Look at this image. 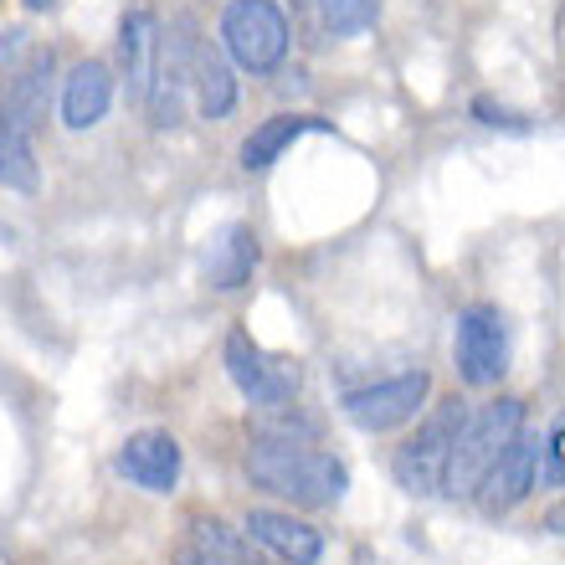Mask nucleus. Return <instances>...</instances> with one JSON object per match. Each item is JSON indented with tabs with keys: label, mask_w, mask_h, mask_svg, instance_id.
I'll return each mask as SVG.
<instances>
[{
	"label": "nucleus",
	"mask_w": 565,
	"mask_h": 565,
	"mask_svg": "<svg viewBox=\"0 0 565 565\" xmlns=\"http://www.w3.org/2000/svg\"><path fill=\"white\" fill-rule=\"evenodd\" d=\"M191 104L211 124L237 108V67L226 62V52L211 36H195L191 46Z\"/></svg>",
	"instance_id": "2eb2a0df"
},
{
	"label": "nucleus",
	"mask_w": 565,
	"mask_h": 565,
	"mask_svg": "<svg viewBox=\"0 0 565 565\" xmlns=\"http://www.w3.org/2000/svg\"><path fill=\"white\" fill-rule=\"evenodd\" d=\"M535 483H540V443L520 431V437L493 458L483 483L473 489V504L483 520H504V514H514V509L535 493Z\"/></svg>",
	"instance_id": "1a4fd4ad"
},
{
	"label": "nucleus",
	"mask_w": 565,
	"mask_h": 565,
	"mask_svg": "<svg viewBox=\"0 0 565 565\" xmlns=\"http://www.w3.org/2000/svg\"><path fill=\"white\" fill-rule=\"evenodd\" d=\"M160 42H164V26H160L154 0H129L119 15V67H114V77L124 83V98L139 108H145L149 83H154Z\"/></svg>",
	"instance_id": "6e6552de"
},
{
	"label": "nucleus",
	"mask_w": 565,
	"mask_h": 565,
	"mask_svg": "<svg viewBox=\"0 0 565 565\" xmlns=\"http://www.w3.org/2000/svg\"><path fill=\"white\" fill-rule=\"evenodd\" d=\"M0 185L15 195H36L42 185V160H36V135L21 124L0 119Z\"/></svg>",
	"instance_id": "f3484780"
},
{
	"label": "nucleus",
	"mask_w": 565,
	"mask_h": 565,
	"mask_svg": "<svg viewBox=\"0 0 565 565\" xmlns=\"http://www.w3.org/2000/svg\"><path fill=\"white\" fill-rule=\"evenodd\" d=\"M540 483H545V489H565V412L555 417L551 437H545V458H540Z\"/></svg>",
	"instance_id": "412c9836"
},
{
	"label": "nucleus",
	"mask_w": 565,
	"mask_h": 565,
	"mask_svg": "<svg viewBox=\"0 0 565 565\" xmlns=\"http://www.w3.org/2000/svg\"><path fill=\"white\" fill-rule=\"evenodd\" d=\"M216 46L226 52V62L237 73L273 77L288 62L294 26H288L278 0H226L222 21H216Z\"/></svg>",
	"instance_id": "7ed1b4c3"
},
{
	"label": "nucleus",
	"mask_w": 565,
	"mask_h": 565,
	"mask_svg": "<svg viewBox=\"0 0 565 565\" xmlns=\"http://www.w3.org/2000/svg\"><path fill=\"white\" fill-rule=\"evenodd\" d=\"M170 565H226V561H222V555H211L201 540L180 535V545H175V555H170Z\"/></svg>",
	"instance_id": "4be33fe9"
},
{
	"label": "nucleus",
	"mask_w": 565,
	"mask_h": 565,
	"mask_svg": "<svg viewBox=\"0 0 565 565\" xmlns=\"http://www.w3.org/2000/svg\"><path fill=\"white\" fill-rule=\"evenodd\" d=\"M185 535L201 540L211 555H222L226 565H263L253 551V540L242 535V530H232L226 520H216V514H195L191 524H185Z\"/></svg>",
	"instance_id": "a211bd4d"
},
{
	"label": "nucleus",
	"mask_w": 565,
	"mask_h": 565,
	"mask_svg": "<svg viewBox=\"0 0 565 565\" xmlns=\"http://www.w3.org/2000/svg\"><path fill=\"white\" fill-rule=\"evenodd\" d=\"M524 431V402L520 396H493L483 406H468V422L458 431V447L447 458L443 493L447 499H473V489L483 483V473L493 468V458L504 452L514 437Z\"/></svg>",
	"instance_id": "f03ea898"
},
{
	"label": "nucleus",
	"mask_w": 565,
	"mask_h": 565,
	"mask_svg": "<svg viewBox=\"0 0 565 565\" xmlns=\"http://www.w3.org/2000/svg\"><path fill=\"white\" fill-rule=\"evenodd\" d=\"M52 67H57V57H52V46H36L21 67H15V77L6 83V93H0V119L21 124V129H42L46 124V98H52Z\"/></svg>",
	"instance_id": "dca6fc26"
},
{
	"label": "nucleus",
	"mask_w": 565,
	"mask_h": 565,
	"mask_svg": "<svg viewBox=\"0 0 565 565\" xmlns=\"http://www.w3.org/2000/svg\"><path fill=\"white\" fill-rule=\"evenodd\" d=\"M462 422H468V402H462V396H447V402H437V406L422 412L417 431L391 452V478H396V489L412 493V499L443 493L447 458H452V447H458Z\"/></svg>",
	"instance_id": "20e7f679"
},
{
	"label": "nucleus",
	"mask_w": 565,
	"mask_h": 565,
	"mask_svg": "<svg viewBox=\"0 0 565 565\" xmlns=\"http://www.w3.org/2000/svg\"><path fill=\"white\" fill-rule=\"evenodd\" d=\"M319 6V26L329 36H360V31L375 26V15H381V0H313Z\"/></svg>",
	"instance_id": "6ab92c4d"
},
{
	"label": "nucleus",
	"mask_w": 565,
	"mask_h": 565,
	"mask_svg": "<svg viewBox=\"0 0 565 565\" xmlns=\"http://www.w3.org/2000/svg\"><path fill=\"white\" fill-rule=\"evenodd\" d=\"M431 402V375L427 371H402V375H386V381H371V386H355L340 396V412L350 427L371 431H396V427H412V422L427 412Z\"/></svg>",
	"instance_id": "423d86ee"
},
{
	"label": "nucleus",
	"mask_w": 565,
	"mask_h": 565,
	"mask_svg": "<svg viewBox=\"0 0 565 565\" xmlns=\"http://www.w3.org/2000/svg\"><path fill=\"white\" fill-rule=\"evenodd\" d=\"M257 263H263V242H257L253 222H226L206 247L211 294H242L257 278Z\"/></svg>",
	"instance_id": "4468645a"
},
{
	"label": "nucleus",
	"mask_w": 565,
	"mask_h": 565,
	"mask_svg": "<svg viewBox=\"0 0 565 565\" xmlns=\"http://www.w3.org/2000/svg\"><path fill=\"white\" fill-rule=\"evenodd\" d=\"M222 365H226V381L242 391V402H253L257 412H268V406H288L298 396V386H303L298 360L273 355L268 344H257L242 324L226 329Z\"/></svg>",
	"instance_id": "39448f33"
},
{
	"label": "nucleus",
	"mask_w": 565,
	"mask_h": 565,
	"mask_svg": "<svg viewBox=\"0 0 565 565\" xmlns=\"http://www.w3.org/2000/svg\"><path fill=\"white\" fill-rule=\"evenodd\" d=\"M114 468H119V478H129L135 489L154 493V499H164V493L180 489V473H185V452H180L175 431L164 427H145V431H129L119 447V458H114Z\"/></svg>",
	"instance_id": "9d476101"
},
{
	"label": "nucleus",
	"mask_w": 565,
	"mask_h": 565,
	"mask_svg": "<svg viewBox=\"0 0 565 565\" xmlns=\"http://www.w3.org/2000/svg\"><path fill=\"white\" fill-rule=\"evenodd\" d=\"M468 114H473L478 124H489V129H509V135H524V129H530V119H524L520 108L499 104V98H489V93H478L473 104H468Z\"/></svg>",
	"instance_id": "aec40b11"
},
{
	"label": "nucleus",
	"mask_w": 565,
	"mask_h": 565,
	"mask_svg": "<svg viewBox=\"0 0 565 565\" xmlns=\"http://www.w3.org/2000/svg\"><path fill=\"white\" fill-rule=\"evenodd\" d=\"M545 530H551V535H565V499L551 509V514H545Z\"/></svg>",
	"instance_id": "5701e85b"
},
{
	"label": "nucleus",
	"mask_w": 565,
	"mask_h": 565,
	"mask_svg": "<svg viewBox=\"0 0 565 565\" xmlns=\"http://www.w3.org/2000/svg\"><path fill=\"white\" fill-rule=\"evenodd\" d=\"M242 535L263 545L268 555H278L282 565H319L324 561V535L309 520H298L288 509H247Z\"/></svg>",
	"instance_id": "f8f14e48"
},
{
	"label": "nucleus",
	"mask_w": 565,
	"mask_h": 565,
	"mask_svg": "<svg viewBox=\"0 0 565 565\" xmlns=\"http://www.w3.org/2000/svg\"><path fill=\"white\" fill-rule=\"evenodd\" d=\"M119 98V77L108 67L104 57H83L73 62V73L62 77V98H57V114H62V129H98L108 119V108Z\"/></svg>",
	"instance_id": "9b49d317"
},
{
	"label": "nucleus",
	"mask_w": 565,
	"mask_h": 565,
	"mask_svg": "<svg viewBox=\"0 0 565 565\" xmlns=\"http://www.w3.org/2000/svg\"><path fill=\"white\" fill-rule=\"evenodd\" d=\"M452 360L468 391H493L509 371V319L499 303H468L452 329Z\"/></svg>",
	"instance_id": "0eeeda50"
},
{
	"label": "nucleus",
	"mask_w": 565,
	"mask_h": 565,
	"mask_svg": "<svg viewBox=\"0 0 565 565\" xmlns=\"http://www.w3.org/2000/svg\"><path fill=\"white\" fill-rule=\"evenodd\" d=\"M21 6H26V11H52L57 0H21Z\"/></svg>",
	"instance_id": "b1692460"
},
{
	"label": "nucleus",
	"mask_w": 565,
	"mask_h": 565,
	"mask_svg": "<svg viewBox=\"0 0 565 565\" xmlns=\"http://www.w3.org/2000/svg\"><path fill=\"white\" fill-rule=\"evenodd\" d=\"M309 135H334V124L319 119V114H294V108H288V114H273V119H263L253 135L242 139L237 164L247 175H263V170H273L298 139H309Z\"/></svg>",
	"instance_id": "ddd939ff"
},
{
	"label": "nucleus",
	"mask_w": 565,
	"mask_h": 565,
	"mask_svg": "<svg viewBox=\"0 0 565 565\" xmlns=\"http://www.w3.org/2000/svg\"><path fill=\"white\" fill-rule=\"evenodd\" d=\"M242 473L257 493L282 499L294 509H329L350 493V468L334 452L313 443H278V437H253Z\"/></svg>",
	"instance_id": "f257e3e1"
}]
</instances>
